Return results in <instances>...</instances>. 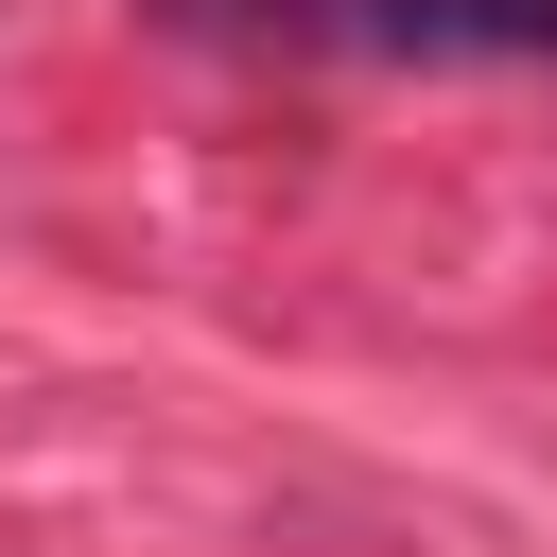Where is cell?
Masks as SVG:
<instances>
[{
    "mask_svg": "<svg viewBox=\"0 0 557 557\" xmlns=\"http://www.w3.org/2000/svg\"><path fill=\"white\" fill-rule=\"evenodd\" d=\"M174 17H209V35H348V0H174Z\"/></svg>",
    "mask_w": 557,
    "mask_h": 557,
    "instance_id": "2",
    "label": "cell"
},
{
    "mask_svg": "<svg viewBox=\"0 0 557 557\" xmlns=\"http://www.w3.org/2000/svg\"><path fill=\"white\" fill-rule=\"evenodd\" d=\"M348 35L400 70H557V0H348Z\"/></svg>",
    "mask_w": 557,
    "mask_h": 557,
    "instance_id": "1",
    "label": "cell"
}]
</instances>
